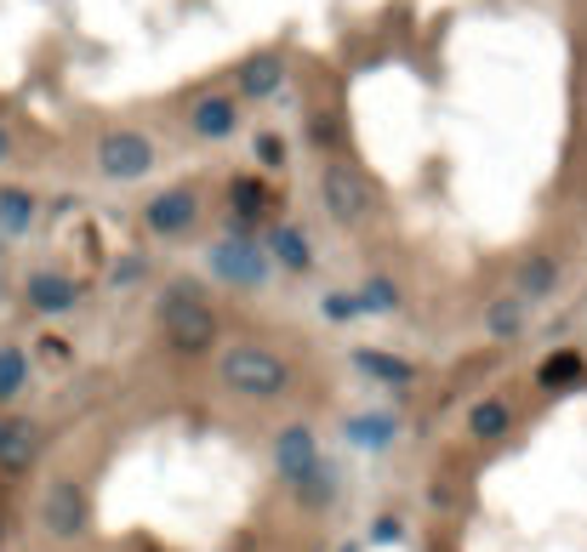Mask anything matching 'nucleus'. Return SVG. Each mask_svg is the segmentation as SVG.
<instances>
[{
    "instance_id": "1",
    "label": "nucleus",
    "mask_w": 587,
    "mask_h": 552,
    "mask_svg": "<svg viewBox=\"0 0 587 552\" xmlns=\"http://www.w3.org/2000/svg\"><path fill=\"white\" fill-rule=\"evenodd\" d=\"M223 382L239 393V398H280L291 387V365L274 354V347H252V342H239L223 354Z\"/></svg>"
},
{
    "instance_id": "2",
    "label": "nucleus",
    "mask_w": 587,
    "mask_h": 552,
    "mask_svg": "<svg viewBox=\"0 0 587 552\" xmlns=\"http://www.w3.org/2000/svg\"><path fill=\"white\" fill-rule=\"evenodd\" d=\"M160 325H166V342L183 347V354H200V347H212V336H217V319H212L206 296L194 285H172L160 296Z\"/></svg>"
},
{
    "instance_id": "3",
    "label": "nucleus",
    "mask_w": 587,
    "mask_h": 552,
    "mask_svg": "<svg viewBox=\"0 0 587 552\" xmlns=\"http://www.w3.org/2000/svg\"><path fill=\"white\" fill-rule=\"evenodd\" d=\"M206 268H212L223 285H234V290H257V285H268V274H274L268 250H263L257 239H246V234H223V239H212Z\"/></svg>"
},
{
    "instance_id": "4",
    "label": "nucleus",
    "mask_w": 587,
    "mask_h": 552,
    "mask_svg": "<svg viewBox=\"0 0 587 552\" xmlns=\"http://www.w3.org/2000/svg\"><path fill=\"white\" fill-rule=\"evenodd\" d=\"M274 462H280V473H285V484H297L303 495H325L331 484H325V456H320V438L297 422V427H285L280 438H274Z\"/></svg>"
},
{
    "instance_id": "5",
    "label": "nucleus",
    "mask_w": 587,
    "mask_h": 552,
    "mask_svg": "<svg viewBox=\"0 0 587 552\" xmlns=\"http://www.w3.org/2000/svg\"><path fill=\"white\" fill-rule=\"evenodd\" d=\"M97 166H104L109 183H137V177L155 171V142L143 131H109L97 142Z\"/></svg>"
},
{
    "instance_id": "6",
    "label": "nucleus",
    "mask_w": 587,
    "mask_h": 552,
    "mask_svg": "<svg viewBox=\"0 0 587 552\" xmlns=\"http://www.w3.org/2000/svg\"><path fill=\"white\" fill-rule=\"evenodd\" d=\"M23 296H29V308H35V314L58 319V314H75V303H80V285H75L69 274H58V268H40V274H29Z\"/></svg>"
},
{
    "instance_id": "7",
    "label": "nucleus",
    "mask_w": 587,
    "mask_h": 552,
    "mask_svg": "<svg viewBox=\"0 0 587 552\" xmlns=\"http://www.w3.org/2000/svg\"><path fill=\"white\" fill-rule=\"evenodd\" d=\"M143 217H149V228L155 234H188L194 228V217H200V194H194V188H166V194H155L149 199V211H143Z\"/></svg>"
},
{
    "instance_id": "8",
    "label": "nucleus",
    "mask_w": 587,
    "mask_h": 552,
    "mask_svg": "<svg viewBox=\"0 0 587 552\" xmlns=\"http://www.w3.org/2000/svg\"><path fill=\"white\" fill-rule=\"evenodd\" d=\"M40 513H46V530H52V535H63V541L80 535V530H86V490L69 484V479L52 484V490H46V507H40Z\"/></svg>"
},
{
    "instance_id": "9",
    "label": "nucleus",
    "mask_w": 587,
    "mask_h": 552,
    "mask_svg": "<svg viewBox=\"0 0 587 552\" xmlns=\"http://www.w3.org/2000/svg\"><path fill=\"white\" fill-rule=\"evenodd\" d=\"M325 206H331L336 223H360V217L371 211V194H365V183H360L349 166H331V171H325Z\"/></svg>"
},
{
    "instance_id": "10",
    "label": "nucleus",
    "mask_w": 587,
    "mask_h": 552,
    "mask_svg": "<svg viewBox=\"0 0 587 552\" xmlns=\"http://www.w3.org/2000/svg\"><path fill=\"white\" fill-rule=\"evenodd\" d=\"M268 263H280V268H291V274H309V263H314V250H309V239H303V228H291V223H280L274 234H268Z\"/></svg>"
},
{
    "instance_id": "11",
    "label": "nucleus",
    "mask_w": 587,
    "mask_h": 552,
    "mask_svg": "<svg viewBox=\"0 0 587 552\" xmlns=\"http://www.w3.org/2000/svg\"><path fill=\"white\" fill-rule=\"evenodd\" d=\"M280 86H285V63H280L274 52L239 63V91H246V97H274Z\"/></svg>"
},
{
    "instance_id": "12",
    "label": "nucleus",
    "mask_w": 587,
    "mask_h": 552,
    "mask_svg": "<svg viewBox=\"0 0 587 552\" xmlns=\"http://www.w3.org/2000/svg\"><path fill=\"white\" fill-rule=\"evenodd\" d=\"M29 228H35V194L0 188V234H7V239H23Z\"/></svg>"
},
{
    "instance_id": "13",
    "label": "nucleus",
    "mask_w": 587,
    "mask_h": 552,
    "mask_svg": "<svg viewBox=\"0 0 587 552\" xmlns=\"http://www.w3.org/2000/svg\"><path fill=\"white\" fill-rule=\"evenodd\" d=\"M519 331H525V296H497V303L485 308V336L508 342V336H519Z\"/></svg>"
},
{
    "instance_id": "14",
    "label": "nucleus",
    "mask_w": 587,
    "mask_h": 552,
    "mask_svg": "<svg viewBox=\"0 0 587 552\" xmlns=\"http://www.w3.org/2000/svg\"><path fill=\"white\" fill-rule=\"evenodd\" d=\"M234 120H239V109L228 103V97H206V103H194V131L200 137H228L234 131Z\"/></svg>"
},
{
    "instance_id": "15",
    "label": "nucleus",
    "mask_w": 587,
    "mask_h": 552,
    "mask_svg": "<svg viewBox=\"0 0 587 552\" xmlns=\"http://www.w3.org/2000/svg\"><path fill=\"white\" fill-rule=\"evenodd\" d=\"M354 365H360L371 382H394V387H405V382L417 376L405 359H394V354H376V347H360V354H354Z\"/></svg>"
},
{
    "instance_id": "16",
    "label": "nucleus",
    "mask_w": 587,
    "mask_h": 552,
    "mask_svg": "<svg viewBox=\"0 0 587 552\" xmlns=\"http://www.w3.org/2000/svg\"><path fill=\"white\" fill-rule=\"evenodd\" d=\"M554 285H559V263H554V257H530V263L519 268V296H525V303H536V296H554Z\"/></svg>"
},
{
    "instance_id": "17",
    "label": "nucleus",
    "mask_w": 587,
    "mask_h": 552,
    "mask_svg": "<svg viewBox=\"0 0 587 552\" xmlns=\"http://www.w3.org/2000/svg\"><path fill=\"white\" fill-rule=\"evenodd\" d=\"M23 382H29V354H23V347H0V405L18 398Z\"/></svg>"
},
{
    "instance_id": "18",
    "label": "nucleus",
    "mask_w": 587,
    "mask_h": 552,
    "mask_svg": "<svg viewBox=\"0 0 587 552\" xmlns=\"http://www.w3.org/2000/svg\"><path fill=\"white\" fill-rule=\"evenodd\" d=\"M508 422H513V411L502 405V398H485V405H473V416H468V427H473L479 438H502Z\"/></svg>"
},
{
    "instance_id": "19",
    "label": "nucleus",
    "mask_w": 587,
    "mask_h": 552,
    "mask_svg": "<svg viewBox=\"0 0 587 552\" xmlns=\"http://www.w3.org/2000/svg\"><path fill=\"white\" fill-rule=\"evenodd\" d=\"M394 433H400L394 411H382V416H365V422H349V438H360V444H382V438H394Z\"/></svg>"
},
{
    "instance_id": "20",
    "label": "nucleus",
    "mask_w": 587,
    "mask_h": 552,
    "mask_svg": "<svg viewBox=\"0 0 587 552\" xmlns=\"http://www.w3.org/2000/svg\"><path fill=\"white\" fill-rule=\"evenodd\" d=\"M581 376V354H554L548 365H542V387H565V382H576Z\"/></svg>"
},
{
    "instance_id": "21",
    "label": "nucleus",
    "mask_w": 587,
    "mask_h": 552,
    "mask_svg": "<svg viewBox=\"0 0 587 552\" xmlns=\"http://www.w3.org/2000/svg\"><path fill=\"white\" fill-rule=\"evenodd\" d=\"M29 444H35V433H29L23 422H12V427H7V444H0V462H7V467L29 462Z\"/></svg>"
},
{
    "instance_id": "22",
    "label": "nucleus",
    "mask_w": 587,
    "mask_h": 552,
    "mask_svg": "<svg viewBox=\"0 0 587 552\" xmlns=\"http://www.w3.org/2000/svg\"><path fill=\"white\" fill-rule=\"evenodd\" d=\"M365 314V303H360V296H325V319H336V325H349V319H360Z\"/></svg>"
},
{
    "instance_id": "23",
    "label": "nucleus",
    "mask_w": 587,
    "mask_h": 552,
    "mask_svg": "<svg viewBox=\"0 0 587 552\" xmlns=\"http://www.w3.org/2000/svg\"><path fill=\"white\" fill-rule=\"evenodd\" d=\"M234 211H239V217L263 211V188H252V183H234Z\"/></svg>"
},
{
    "instance_id": "24",
    "label": "nucleus",
    "mask_w": 587,
    "mask_h": 552,
    "mask_svg": "<svg viewBox=\"0 0 587 552\" xmlns=\"http://www.w3.org/2000/svg\"><path fill=\"white\" fill-rule=\"evenodd\" d=\"M360 303H365V308H394V303H400V296H394V285H382V279H371V285H365V296H360Z\"/></svg>"
},
{
    "instance_id": "25",
    "label": "nucleus",
    "mask_w": 587,
    "mask_h": 552,
    "mask_svg": "<svg viewBox=\"0 0 587 552\" xmlns=\"http://www.w3.org/2000/svg\"><path fill=\"white\" fill-rule=\"evenodd\" d=\"M115 285H137L143 279V257H126V263H115V274H109Z\"/></svg>"
},
{
    "instance_id": "26",
    "label": "nucleus",
    "mask_w": 587,
    "mask_h": 552,
    "mask_svg": "<svg viewBox=\"0 0 587 552\" xmlns=\"http://www.w3.org/2000/svg\"><path fill=\"white\" fill-rule=\"evenodd\" d=\"M257 155H263V166H280L285 155H280V137H257Z\"/></svg>"
},
{
    "instance_id": "27",
    "label": "nucleus",
    "mask_w": 587,
    "mask_h": 552,
    "mask_svg": "<svg viewBox=\"0 0 587 552\" xmlns=\"http://www.w3.org/2000/svg\"><path fill=\"white\" fill-rule=\"evenodd\" d=\"M400 535H405L400 519H376V541H400Z\"/></svg>"
},
{
    "instance_id": "28",
    "label": "nucleus",
    "mask_w": 587,
    "mask_h": 552,
    "mask_svg": "<svg viewBox=\"0 0 587 552\" xmlns=\"http://www.w3.org/2000/svg\"><path fill=\"white\" fill-rule=\"evenodd\" d=\"M12 160V137H7V126H0V166Z\"/></svg>"
},
{
    "instance_id": "29",
    "label": "nucleus",
    "mask_w": 587,
    "mask_h": 552,
    "mask_svg": "<svg viewBox=\"0 0 587 552\" xmlns=\"http://www.w3.org/2000/svg\"><path fill=\"white\" fill-rule=\"evenodd\" d=\"M7 427H12V422H7V416H0V444H7Z\"/></svg>"
},
{
    "instance_id": "30",
    "label": "nucleus",
    "mask_w": 587,
    "mask_h": 552,
    "mask_svg": "<svg viewBox=\"0 0 587 552\" xmlns=\"http://www.w3.org/2000/svg\"><path fill=\"white\" fill-rule=\"evenodd\" d=\"M0 263H7V234H0Z\"/></svg>"
}]
</instances>
